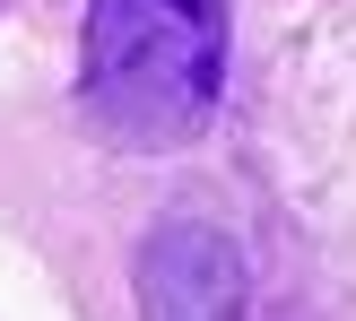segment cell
<instances>
[{
    "label": "cell",
    "mask_w": 356,
    "mask_h": 321,
    "mask_svg": "<svg viewBox=\"0 0 356 321\" xmlns=\"http://www.w3.org/2000/svg\"><path fill=\"white\" fill-rule=\"evenodd\" d=\"M79 96L131 148L191 139L226 96V0H87Z\"/></svg>",
    "instance_id": "6da1fadb"
},
{
    "label": "cell",
    "mask_w": 356,
    "mask_h": 321,
    "mask_svg": "<svg viewBox=\"0 0 356 321\" xmlns=\"http://www.w3.org/2000/svg\"><path fill=\"white\" fill-rule=\"evenodd\" d=\"M139 321H252V270L209 217H165L139 243Z\"/></svg>",
    "instance_id": "7a4b0ae2"
}]
</instances>
